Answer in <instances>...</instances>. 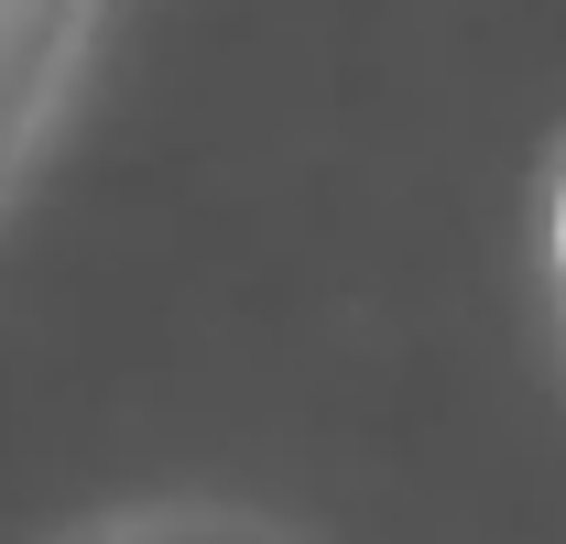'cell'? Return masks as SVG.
<instances>
[{"label": "cell", "mask_w": 566, "mask_h": 544, "mask_svg": "<svg viewBox=\"0 0 566 544\" xmlns=\"http://www.w3.org/2000/svg\"><path fill=\"white\" fill-rule=\"evenodd\" d=\"M76 11H87V0H11V121L44 109V76H55V55L76 44Z\"/></svg>", "instance_id": "obj_1"}, {"label": "cell", "mask_w": 566, "mask_h": 544, "mask_svg": "<svg viewBox=\"0 0 566 544\" xmlns=\"http://www.w3.org/2000/svg\"><path fill=\"white\" fill-rule=\"evenodd\" d=\"M87 544H294L283 523H251V512H132Z\"/></svg>", "instance_id": "obj_2"}, {"label": "cell", "mask_w": 566, "mask_h": 544, "mask_svg": "<svg viewBox=\"0 0 566 544\" xmlns=\"http://www.w3.org/2000/svg\"><path fill=\"white\" fill-rule=\"evenodd\" d=\"M556 283H566V175H556Z\"/></svg>", "instance_id": "obj_3"}]
</instances>
